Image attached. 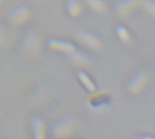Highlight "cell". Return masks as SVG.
<instances>
[{
    "label": "cell",
    "instance_id": "cell-17",
    "mask_svg": "<svg viewBox=\"0 0 155 139\" xmlns=\"http://www.w3.org/2000/svg\"><path fill=\"white\" fill-rule=\"evenodd\" d=\"M153 111H154V113H155V105L153 106Z\"/></svg>",
    "mask_w": 155,
    "mask_h": 139
},
{
    "label": "cell",
    "instance_id": "cell-13",
    "mask_svg": "<svg viewBox=\"0 0 155 139\" xmlns=\"http://www.w3.org/2000/svg\"><path fill=\"white\" fill-rule=\"evenodd\" d=\"M71 58H72V61L75 64H77L78 66H81V67H85L89 63L88 57L85 54H84L83 52H77V51H75L74 53L71 54Z\"/></svg>",
    "mask_w": 155,
    "mask_h": 139
},
{
    "label": "cell",
    "instance_id": "cell-15",
    "mask_svg": "<svg viewBox=\"0 0 155 139\" xmlns=\"http://www.w3.org/2000/svg\"><path fill=\"white\" fill-rule=\"evenodd\" d=\"M141 5L150 15H152L153 18H155V2L149 1V0H143L141 2Z\"/></svg>",
    "mask_w": 155,
    "mask_h": 139
},
{
    "label": "cell",
    "instance_id": "cell-8",
    "mask_svg": "<svg viewBox=\"0 0 155 139\" xmlns=\"http://www.w3.org/2000/svg\"><path fill=\"white\" fill-rule=\"evenodd\" d=\"M139 3L134 0H118L114 2V6L119 15L124 17L129 15Z\"/></svg>",
    "mask_w": 155,
    "mask_h": 139
},
{
    "label": "cell",
    "instance_id": "cell-1",
    "mask_svg": "<svg viewBox=\"0 0 155 139\" xmlns=\"http://www.w3.org/2000/svg\"><path fill=\"white\" fill-rule=\"evenodd\" d=\"M150 77H151V73L147 68L145 67L139 68L134 72V74L128 80L126 83L127 91L131 95L140 94L147 86L150 81Z\"/></svg>",
    "mask_w": 155,
    "mask_h": 139
},
{
    "label": "cell",
    "instance_id": "cell-14",
    "mask_svg": "<svg viewBox=\"0 0 155 139\" xmlns=\"http://www.w3.org/2000/svg\"><path fill=\"white\" fill-rule=\"evenodd\" d=\"M86 4L93 10H94L98 13H104L107 9L105 2L101 1V0H88V1H86Z\"/></svg>",
    "mask_w": 155,
    "mask_h": 139
},
{
    "label": "cell",
    "instance_id": "cell-11",
    "mask_svg": "<svg viewBox=\"0 0 155 139\" xmlns=\"http://www.w3.org/2000/svg\"><path fill=\"white\" fill-rule=\"evenodd\" d=\"M65 8L68 14L72 17H76L83 13L84 6L83 5L76 0H69L65 4Z\"/></svg>",
    "mask_w": 155,
    "mask_h": 139
},
{
    "label": "cell",
    "instance_id": "cell-10",
    "mask_svg": "<svg viewBox=\"0 0 155 139\" xmlns=\"http://www.w3.org/2000/svg\"><path fill=\"white\" fill-rule=\"evenodd\" d=\"M25 45L30 52L38 51L40 46V39L34 31H26L25 34Z\"/></svg>",
    "mask_w": 155,
    "mask_h": 139
},
{
    "label": "cell",
    "instance_id": "cell-6",
    "mask_svg": "<svg viewBox=\"0 0 155 139\" xmlns=\"http://www.w3.org/2000/svg\"><path fill=\"white\" fill-rule=\"evenodd\" d=\"M112 101L110 93L106 90H97L90 93L87 98V103L89 107L94 110H100L107 107Z\"/></svg>",
    "mask_w": 155,
    "mask_h": 139
},
{
    "label": "cell",
    "instance_id": "cell-5",
    "mask_svg": "<svg viewBox=\"0 0 155 139\" xmlns=\"http://www.w3.org/2000/svg\"><path fill=\"white\" fill-rule=\"evenodd\" d=\"M47 47L54 52L72 54L76 51L74 44L68 39L60 37H48L46 39Z\"/></svg>",
    "mask_w": 155,
    "mask_h": 139
},
{
    "label": "cell",
    "instance_id": "cell-4",
    "mask_svg": "<svg viewBox=\"0 0 155 139\" xmlns=\"http://www.w3.org/2000/svg\"><path fill=\"white\" fill-rule=\"evenodd\" d=\"M31 17L30 9L24 4H15L14 5L7 13L8 20L15 24H23Z\"/></svg>",
    "mask_w": 155,
    "mask_h": 139
},
{
    "label": "cell",
    "instance_id": "cell-7",
    "mask_svg": "<svg viewBox=\"0 0 155 139\" xmlns=\"http://www.w3.org/2000/svg\"><path fill=\"white\" fill-rule=\"evenodd\" d=\"M30 127L33 139H47L46 127L42 118L38 117H32L30 118Z\"/></svg>",
    "mask_w": 155,
    "mask_h": 139
},
{
    "label": "cell",
    "instance_id": "cell-12",
    "mask_svg": "<svg viewBox=\"0 0 155 139\" xmlns=\"http://www.w3.org/2000/svg\"><path fill=\"white\" fill-rule=\"evenodd\" d=\"M115 33L117 34L118 38L124 43L128 44L132 42V36L128 29L123 24H117L114 27Z\"/></svg>",
    "mask_w": 155,
    "mask_h": 139
},
{
    "label": "cell",
    "instance_id": "cell-2",
    "mask_svg": "<svg viewBox=\"0 0 155 139\" xmlns=\"http://www.w3.org/2000/svg\"><path fill=\"white\" fill-rule=\"evenodd\" d=\"M77 127V122L74 118L70 117L62 118L53 124L51 132L57 139H65L69 137Z\"/></svg>",
    "mask_w": 155,
    "mask_h": 139
},
{
    "label": "cell",
    "instance_id": "cell-3",
    "mask_svg": "<svg viewBox=\"0 0 155 139\" xmlns=\"http://www.w3.org/2000/svg\"><path fill=\"white\" fill-rule=\"evenodd\" d=\"M74 34L78 42H80L86 47H89L90 49L100 51L104 47V43L102 40L90 30L80 28L75 31Z\"/></svg>",
    "mask_w": 155,
    "mask_h": 139
},
{
    "label": "cell",
    "instance_id": "cell-9",
    "mask_svg": "<svg viewBox=\"0 0 155 139\" xmlns=\"http://www.w3.org/2000/svg\"><path fill=\"white\" fill-rule=\"evenodd\" d=\"M76 76L86 91H88L90 93L96 91V88H97L96 83L93 81V79L85 71H84L83 70H77Z\"/></svg>",
    "mask_w": 155,
    "mask_h": 139
},
{
    "label": "cell",
    "instance_id": "cell-16",
    "mask_svg": "<svg viewBox=\"0 0 155 139\" xmlns=\"http://www.w3.org/2000/svg\"><path fill=\"white\" fill-rule=\"evenodd\" d=\"M131 139H155V137L149 133H138L133 136Z\"/></svg>",
    "mask_w": 155,
    "mask_h": 139
}]
</instances>
